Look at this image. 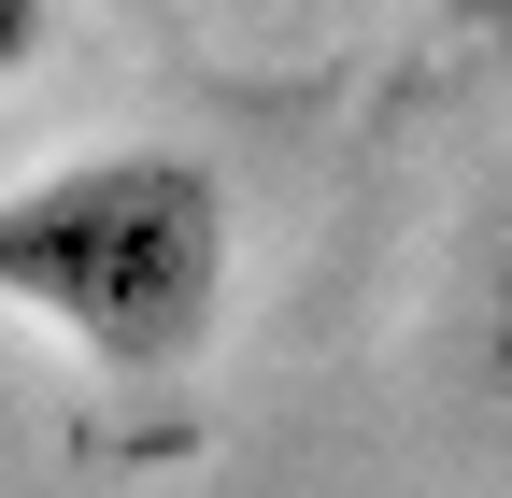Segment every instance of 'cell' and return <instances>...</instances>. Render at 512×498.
<instances>
[{
    "instance_id": "cell-1",
    "label": "cell",
    "mask_w": 512,
    "mask_h": 498,
    "mask_svg": "<svg viewBox=\"0 0 512 498\" xmlns=\"http://www.w3.org/2000/svg\"><path fill=\"white\" fill-rule=\"evenodd\" d=\"M228 271H242L228 185L185 143H86L0 185V314L72 342L114 385L200 370L228 328Z\"/></svg>"
},
{
    "instance_id": "cell-2",
    "label": "cell",
    "mask_w": 512,
    "mask_h": 498,
    "mask_svg": "<svg viewBox=\"0 0 512 498\" xmlns=\"http://www.w3.org/2000/svg\"><path fill=\"white\" fill-rule=\"evenodd\" d=\"M43 43H57V0H0V86L43 72Z\"/></svg>"
},
{
    "instance_id": "cell-3",
    "label": "cell",
    "mask_w": 512,
    "mask_h": 498,
    "mask_svg": "<svg viewBox=\"0 0 512 498\" xmlns=\"http://www.w3.org/2000/svg\"><path fill=\"white\" fill-rule=\"evenodd\" d=\"M484 370H498V413H512V257H498V314H484Z\"/></svg>"
}]
</instances>
